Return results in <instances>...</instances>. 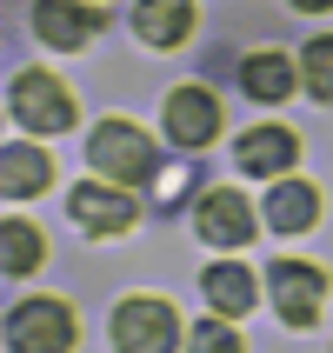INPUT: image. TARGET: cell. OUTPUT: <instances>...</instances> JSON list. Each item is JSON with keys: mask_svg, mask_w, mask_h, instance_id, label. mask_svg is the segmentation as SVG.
<instances>
[{"mask_svg": "<svg viewBox=\"0 0 333 353\" xmlns=\"http://www.w3.org/2000/svg\"><path fill=\"white\" fill-rule=\"evenodd\" d=\"M240 87H247L254 100H267V107H274V100H287V94L300 87V60L274 54V47H267V54H247V67H240Z\"/></svg>", "mask_w": 333, "mask_h": 353, "instance_id": "obj_12", "label": "cell"}, {"mask_svg": "<svg viewBox=\"0 0 333 353\" xmlns=\"http://www.w3.org/2000/svg\"><path fill=\"white\" fill-rule=\"evenodd\" d=\"M40 260H47V240H40L27 220H7V227H0V267H7V280L34 274Z\"/></svg>", "mask_w": 333, "mask_h": 353, "instance_id": "obj_16", "label": "cell"}, {"mask_svg": "<svg viewBox=\"0 0 333 353\" xmlns=\"http://www.w3.org/2000/svg\"><path fill=\"white\" fill-rule=\"evenodd\" d=\"M74 220L87 227V234H127L140 220V207H134V194L127 187H107V180H87V187H74Z\"/></svg>", "mask_w": 333, "mask_h": 353, "instance_id": "obj_7", "label": "cell"}, {"mask_svg": "<svg viewBox=\"0 0 333 353\" xmlns=\"http://www.w3.org/2000/svg\"><path fill=\"white\" fill-rule=\"evenodd\" d=\"M300 160V140L287 127H254V134H240V167L247 174H287Z\"/></svg>", "mask_w": 333, "mask_h": 353, "instance_id": "obj_13", "label": "cell"}, {"mask_svg": "<svg viewBox=\"0 0 333 353\" xmlns=\"http://www.w3.org/2000/svg\"><path fill=\"white\" fill-rule=\"evenodd\" d=\"M34 34L47 47H60V54H74V47H87L100 34V14L87 0H34Z\"/></svg>", "mask_w": 333, "mask_h": 353, "instance_id": "obj_9", "label": "cell"}, {"mask_svg": "<svg viewBox=\"0 0 333 353\" xmlns=\"http://www.w3.org/2000/svg\"><path fill=\"white\" fill-rule=\"evenodd\" d=\"M194 234L207 240V247H247L260 227H254V207H247V194L220 187V194H200V207H194Z\"/></svg>", "mask_w": 333, "mask_h": 353, "instance_id": "obj_6", "label": "cell"}, {"mask_svg": "<svg viewBox=\"0 0 333 353\" xmlns=\"http://www.w3.org/2000/svg\"><path fill=\"white\" fill-rule=\"evenodd\" d=\"M187 353H240V334L227 327V314H220V320H200L194 334H187Z\"/></svg>", "mask_w": 333, "mask_h": 353, "instance_id": "obj_18", "label": "cell"}, {"mask_svg": "<svg viewBox=\"0 0 333 353\" xmlns=\"http://www.w3.org/2000/svg\"><path fill=\"white\" fill-rule=\"evenodd\" d=\"M134 34L147 47H180L194 34V0H140L134 7Z\"/></svg>", "mask_w": 333, "mask_h": 353, "instance_id": "obj_11", "label": "cell"}, {"mask_svg": "<svg viewBox=\"0 0 333 353\" xmlns=\"http://www.w3.org/2000/svg\"><path fill=\"white\" fill-rule=\"evenodd\" d=\"M267 287H274V307H280L287 327H314L320 307H327V274L320 267H300V260H274Z\"/></svg>", "mask_w": 333, "mask_h": 353, "instance_id": "obj_5", "label": "cell"}, {"mask_svg": "<svg viewBox=\"0 0 333 353\" xmlns=\"http://www.w3.org/2000/svg\"><path fill=\"white\" fill-rule=\"evenodd\" d=\"M47 180H54V160L40 154V147H7V154H0V187H7V200H27V194H40V187H47Z\"/></svg>", "mask_w": 333, "mask_h": 353, "instance_id": "obj_14", "label": "cell"}, {"mask_svg": "<svg viewBox=\"0 0 333 353\" xmlns=\"http://www.w3.org/2000/svg\"><path fill=\"white\" fill-rule=\"evenodd\" d=\"M260 220H267L274 234H307V227L320 220V194L307 187V180H274V194H267Z\"/></svg>", "mask_w": 333, "mask_h": 353, "instance_id": "obj_10", "label": "cell"}, {"mask_svg": "<svg viewBox=\"0 0 333 353\" xmlns=\"http://www.w3.org/2000/svg\"><path fill=\"white\" fill-rule=\"evenodd\" d=\"M300 80H307V94H314V100H333V34L307 40V54H300Z\"/></svg>", "mask_w": 333, "mask_h": 353, "instance_id": "obj_17", "label": "cell"}, {"mask_svg": "<svg viewBox=\"0 0 333 353\" xmlns=\"http://www.w3.org/2000/svg\"><path fill=\"white\" fill-rule=\"evenodd\" d=\"M294 7H307V14H320V7H333V0H294Z\"/></svg>", "mask_w": 333, "mask_h": 353, "instance_id": "obj_19", "label": "cell"}, {"mask_svg": "<svg viewBox=\"0 0 333 353\" xmlns=\"http://www.w3.org/2000/svg\"><path fill=\"white\" fill-rule=\"evenodd\" d=\"M7 107H14V120L27 127V134H67V127H74V100H67V87H60L54 74H40V67H27V74L14 80Z\"/></svg>", "mask_w": 333, "mask_h": 353, "instance_id": "obj_3", "label": "cell"}, {"mask_svg": "<svg viewBox=\"0 0 333 353\" xmlns=\"http://www.w3.org/2000/svg\"><path fill=\"white\" fill-rule=\"evenodd\" d=\"M114 347L120 353H174L180 347L174 307H167V300H147V294L120 300V307H114Z\"/></svg>", "mask_w": 333, "mask_h": 353, "instance_id": "obj_2", "label": "cell"}, {"mask_svg": "<svg viewBox=\"0 0 333 353\" xmlns=\"http://www.w3.org/2000/svg\"><path fill=\"white\" fill-rule=\"evenodd\" d=\"M167 134H174V147H214L220 100L207 94V87H174V94H167Z\"/></svg>", "mask_w": 333, "mask_h": 353, "instance_id": "obj_8", "label": "cell"}, {"mask_svg": "<svg viewBox=\"0 0 333 353\" xmlns=\"http://www.w3.org/2000/svg\"><path fill=\"white\" fill-rule=\"evenodd\" d=\"M87 167L120 180V187H147V180L160 174V154H154V140L140 134L134 120H100L94 140H87Z\"/></svg>", "mask_w": 333, "mask_h": 353, "instance_id": "obj_1", "label": "cell"}, {"mask_svg": "<svg viewBox=\"0 0 333 353\" xmlns=\"http://www.w3.org/2000/svg\"><path fill=\"white\" fill-rule=\"evenodd\" d=\"M207 300H214V314H247V307H254V274H247V267H234V260H220V267H207Z\"/></svg>", "mask_w": 333, "mask_h": 353, "instance_id": "obj_15", "label": "cell"}, {"mask_svg": "<svg viewBox=\"0 0 333 353\" xmlns=\"http://www.w3.org/2000/svg\"><path fill=\"white\" fill-rule=\"evenodd\" d=\"M7 347L14 353H67L74 347V314L67 300H20L7 320Z\"/></svg>", "mask_w": 333, "mask_h": 353, "instance_id": "obj_4", "label": "cell"}]
</instances>
